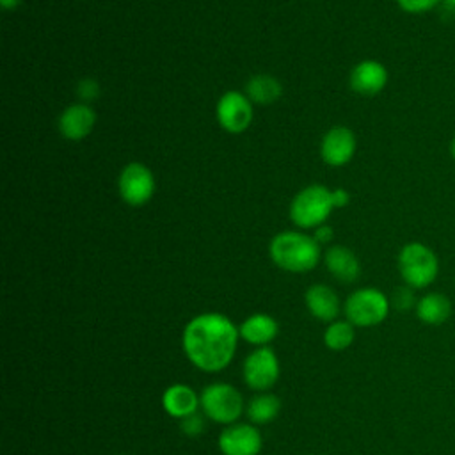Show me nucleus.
Wrapping results in <instances>:
<instances>
[{
  "instance_id": "4",
  "label": "nucleus",
  "mask_w": 455,
  "mask_h": 455,
  "mask_svg": "<svg viewBox=\"0 0 455 455\" xmlns=\"http://www.w3.org/2000/svg\"><path fill=\"white\" fill-rule=\"evenodd\" d=\"M389 309V297L382 290L373 286L357 288L347 297L343 304L345 318L354 327H375L387 318Z\"/></svg>"
},
{
  "instance_id": "6",
  "label": "nucleus",
  "mask_w": 455,
  "mask_h": 455,
  "mask_svg": "<svg viewBox=\"0 0 455 455\" xmlns=\"http://www.w3.org/2000/svg\"><path fill=\"white\" fill-rule=\"evenodd\" d=\"M332 210V190L323 185H309L293 197L290 204V217L299 228H318Z\"/></svg>"
},
{
  "instance_id": "16",
  "label": "nucleus",
  "mask_w": 455,
  "mask_h": 455,
  "mask_svg": "<svg viewBox=\"0 0 455 455\" xmlns=\"http://www.w3.org/2000/svg\"><path fill=\"white\" fill-rule=\"evenodd\" d=\"M451 300L443 291H427L421 297H418L414 313L419 322L425 325H443L451 316Z\"/></svg>"
},
{
  "instance_id": "18",
  "label": "nucleus",
  "mask_w": 455,
  "mask_h": 455,
  "mask_svg": "<svg viewBox=\"0 0 455 455\" xmlns=\"http://www.w3.org/2000/svg\"><path fill=\"white\" fill-rule=\"evenodd\" d=\"M325 267L341 283H354L361 275L357 256L343 245H334L325 252Z\"/></svg>"
},
{
  "instance_id": "7",
  "label": "nucleus",
  "mask_w": 455,
  "mask_h": 455,
  "mask_svg": "<svg viewBox=\"0 0 455 455\" xmlns=\"http://www.w3.org/2000/svg\"><path fill=\"white\" fill-rule=\"evenodd\" d=\"M279 359L270 347H258L252 350L242 366V377L247 387L256 393L268 391L279 379Z\"/></svg>"
},
{
  "instance_id": "13",
  "label": "nucleus",
  "mask_w": 455,
  "mask_h": 455,
  "mask_svg": "<svg viewBox=\"0 0 455 455\" xmlns=\"http://www.w3.org/2000/svg\"><path fill=\"white\" fill-rule=\"evenodd\" d=\"M164 411L174 419H185L201 407L199 395L187 384H171L162 395Z\"/></svg>"
},
{
  "instance_id": "3",
  "label": "nucleus",
  "mask_w": 455,
  "mask_h": 455,
  "mask_svg": "<svg viewBox=\"0 0 455 455\" xmlns=\"http://www.w3.org/2000/svg\"><path fill=\"white\" fill-rule=\"evenodd\" d=\"M396 267L403 284L414 290H425L435 283L441 265L430 245L423 242H409L398 251Z\"/></svg>"
},
{
  "instance_id": "25",
  "label": "nucleus",
  "mask_w": 455,
  "mask_h": 455,
  "mask_svg": "<svg viewBox=\"0 0 455 455\" xmlns=\"http://www.w3.org/2000/svg\"><path fill=\"white\" fill-rule=\"evenodd\" d=\"M98 92H100V87L91 78H85L78 84V96L84 100H94L98 96Z\"/></svg>"
},
{
  "instance_id": "10",
  "label": "nucleus",
  "mask_w": 455,
  "mask_h": 455,
  "mask_svg": "<svg viewBox=\"0 0 455 455\" xmlns=\"http://www.w3.org/2000/svg\"><path fill=\"white\" fill-rule=\"evenodd\" d=\"M217 119L229 133L243 132L252 121V105L247 96L238 91H228L217 103Z\"/></svg>"
},
{
  "instance_id": "8",
  "label": "nucleus",
  "mask_w": 455,
  "mask_h": 455,
  "mask_svg": "<svg viewBox=\"0 0 455 455\" xmlns=\"http://www.w3.org/2000/svg\"><path fill=\"white\" fill-rule=\"evenodd\" d=\"M155 192L153 172L140 162L128 164L119 174V194L130 206H142Z\"/></svg>"
},
{
  "instance_id": "31",
  "label": "nucleus",
  "mask_w": 455,
  "mask_h": 455,
  "mask_svg": "<svg viewBox=\"0 0 455 455\" xmlns=\"http://www.w3.org/2000/svg\"><path fill=\"white\" fill-rule=\"evenodd\" d=\"M119 455H128V453H119Z\"/></svg>"
},
{
  "instance_id": "28",
  "label": "nucleus",
  "mask_w": 455,
  "mask_h": 455,
  "mask_svg": "<svg viewBox=\"0 0 455 455\" xmlns=\"http://www.w3.org/2000/svg\"><path fill=\"white\" fill-rule=\"evenodd\" d=\"M441 9H443L448 16H455V0H443V2H441Z\"/></svg>"
},
{
  "instance_id": "11",
  "label": "nucleus",
  "mask_w": 455,
  "mask_h": 455,
  "mask_svg": "<svg viewBox=\"0 0 455 455\" xmlns=\"http://www.w3.org/2000/svg\"><path fill=\"white\" fill-rule=\"evenodd\" d=\"M354 153H355V135L350 128L334 126L323 135L320 155L327 165H332V167L345 165L352 160Z\"/></svg>"
},
{
  "instance_id": "15",
  "label": "nucleus",
  "mask_w": 455,
  "mask_h": 455,
  "mask_svg": "<svg viewBox=\"0 0 455 455\" xmlns=\"http://www.w3.org/2000/svg\"><path fill=\"white\" fill-rule=\"evenodd\" d=\"M96 114L85 103L68 107L59 117V130L69 140H80L87 137L94 126Z\"/></svg>"
},
{
  "instance_id": "30",
  "label": "nucleus",
  "mask_w": 455,
  "mask_h": 455,
  "mask_svg": "<svg viewBox=\"0 0 455 455\" xmlns=\"http://www.w3.org/2000/svg\"><path fill=\"white\" fill-rule=\"evenodd\" d=\"M448 153H450V158L455 162V133H453V137L450 139V144H448Z\"/></svg>"
},
{
  "instance_id": "22",
  "label": "nucleus",
  "mask_w": 455,
  "mask_h": 455,
  "mask_svg": "<svg viewBox=\"0 0 455 455\" xmlns=\"http://www.w3.org/2000/svg\"><path fill=\"white\" fill-rule=\"evenodd\" d=\"M416 290L407 286V284H402L398 288H395L393 295L389 297L391 300V307L398 309V311H409V309H414L416 307V302H418V297L414 293Z\"/></svg>"
},
{
  "instance_id": "21",
  "label": "nucleus",
  "mask_w": 455,
  "mask_h": 455,
  "mask_svg": "<svg viewBox=\"0 0 455 455\" xmlns=\"http://www.w3.org/2000/svg\"><path fill=\"white\" fill-rule=\"evenodd\" d=\"M355 327L348 320H334L323 331V343L334 352H341L354 343Z\"/></svg>"
},
{
  "instance_id": "17",
  "label": "nucleus",
  "mask_w": 455,
  "mask_h": 455,
  "mask_svg": "<svg viewBox=\"0 0 455 455\" xmlns=\"http://www.w3.org/2000/svg\"><path fill=\"white\" fill-rule=\"evenodd\" d=\"M238 332L243 341L254 345L256 348L268 347V343L274 341V338L277 336L279 325L267 313H252L238 325Z\"/></svg>"
},
{
  "instance_id": "14",
  "label": "nucleus",
  "mask_w": 455,
  "mask_h": 455,
  "mask_svg": "<svg viewBox=\"0 0 455 455\" xmlns=\"http://www.w3.org/2000/svg\"><path fill=\"white\" fill-rule=\"evenodd\" d=\"M306 307L320 322H334L341 311V302L336 291L327 284H313L306 290Z\"/></svg>"
},
{
  "instance_id": "20",
  "label": "nucleus",
  "mask_w": 455,
  "mask_h": 455,
  "mask_svg": "<svg viewBox=\"0 0 455 455\" xmlns=\"http://www.w3.org/2000/svg\"><path fill=\"white\" fill-rule=\"evenodd\" d=\"M283 92L281 84L277 78L270 75H256L247 82V98L256 103H272L275 101Z\"/></svg>"
},
{
  "instance_id": "12",
  "label": "nucleus",
  "mask_w": 455,
  "mask_h": 455,
  "mask_svg": "<svg viewBox=\"0 0 455 455\" xmlns=\"http://www.w3.org/2000/svg\"><path fill=\"white\" fill-rule=\"evenodd\" d=\"M387 69L375 59L361 60L350 71V87L361 96H375L387 85Z\"/></svg>"
},
{
  "instance_id": "26",
  "label": "nucleus",
  "mask_w": 455,
  "mask_h": 455,
  "mask_svg": "<svg viewBox=\"0 0 455 455\" xmlns=\"http://www.w3.org/2000/svg\"><path fill=\"white\" fill-rule=\"evenodd\" d=\"M332 201H334V208H343L348 204L350 196L345 188H336V190H332Z\"/></svg>"
},
{
  "instance_id": "23",
  "label": "nucleus",
  "mask_w": 455,
  "mask_h": 455,
  "mask_svg": "<svg viewBox=\"0 0 455 455\" xmlns=\"http://www.w3.org/2000/svg\"><path fill=\"white\" fill-rule=\"evenodd\" d=\"M443 0H396L398 7L407 14H427L441 7Z\"/></svg>"
},
{
  "instance_id": "19",
  "label": "nucleus",
  "mask_w": 455,
  "mask_h": 455,
  "mask_svg": "<svg viewBox=\"0 0 455 455\" xmlns=\"http://www.w3.org/2000/svg\"><path fill=\"white\" fill-rule=\"evenodd\" d=\"M279 411L281 400L268 391L258 393L245 405V414L252 425H265L274 421L279 416Z\"/></svg>"
},
{
  "instance_id": "24",
  "label": "nucleus",
  "mask_w": 455,
  "mask_h": 455,
  "mask_svg": "<svg viewBox=\"0 0 455 455\" xmlns=\"http://www.w3.org/2000/svg\"><path fill=\"white\" fill-rule=\"evenodd\" d=\"M204 418H206V416H204V414H199V411H197V412L187 416L185 419H180V428H181V432H183L185 435H188V437H196V435L203 434V430H204Z\"/></svg>"
},
{
  "instance_id": "5",
  "label": "nucleus",
  "mask_w": 455,
  "mask_h": 455,
  "mask_svg": "<svg viewBox=\"0 0 455 455\" xmlns=\"http://www.w3.org/2000/svg\"><path fill=\"white\" fill-rule=\"evenodd\" d=\"M199 400H201V412L208 419L226 427L236 423L245 409L242 393L228 382L208 384L201 391Z\"/></svg>"
},
{
  "instance_id": "27",
  "label": "nucleus",
  "mask_w": 455,
  "mask_h": 455,
  "mask_svg": "<svg viewBox=\"0 0 455 455\" xmlns=\"http://www.w3.org/2000/svg\"><path fill=\"white\" fill-rule=\"evenodd\" d=\"M313 238L318 242V243H327L331 238H332V229L329 226H318Z\"/></svg>"
},
{
  "instance_id": "29",
  "label": "nucleus",
  "mask_w": 455,
  "mask_h": 455,
  "mask_svg": "<svg viewBox=\"0 0 455 455\" xmlns=\"http://www.w3.org/2000/svg\"><path fill=\"white\" fill-rule=\"evenodd\" d=\"M20 2H21V0H0L2 7H4V9H7V11H11V9H16Z\"/></svg>"
},
{
  "instance_id": "1",
  "label": "nucleus",
  "mask_w": 455,
  "mask_h": 455,
  "mask_svg": "<svg viewBox=\"0 0 455 455\" xmlns=\"http://www.w3.org/2000/svg\"><path fill=\"white\" fill-rule=\"evenodd\" d=\"M238 338V327L226 315L201 313L185 325L181 347L197 370L217 373L233 361Z\"/></svg>"
},
{
  "instance_id": "9",
  "label": "nucleus",
  "mask_w": 455,
  "mask_h": 455,
  "mask_svg": "<svg viewBox=\"0 0 455 455\" xmlns=\"http://www.w3.org/2000/svg\"><path fill=\"white\" fill-rule=\"evenodd\" d=\"M261 432L252 423H233L219 434V450L222 455H258L261 451Z\"/></svg>"
},
{
  "instance_id": "2",
  "label": "nucleus",
  "mask_w": 455,
  "mask_h": 455,
  "mask_svg": "<svg viewBox=\"0 0 455 455\" xmlns=\"http://www.w3.org/2000/svg\"><path fill=\"white\" fill-rule=\"evenodd\" d=\"M268 252L279 268L288 272H307L318 265L320 243L313 236L299 231H284L272 238Z\"/></svg>"
}]
</instances>
